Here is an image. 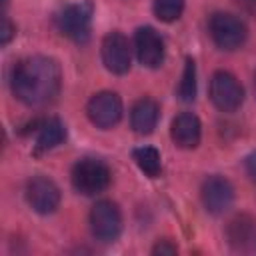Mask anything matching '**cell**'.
<instances>
[{
    "mask_svg": "<svg viewBox=\"0 0 256 256\" xmlns=\"http://www.w3.org/2000/svg\"><path fill=\"white\" fill-rule=\"evenodd\" d=\"M60 86L62 70L60 64L50 56H28L14 66L12 92L26 106L40 108L54 102Z\"/></svg>",
    "mask_w": 256,
    "mask_h": 256,
    "instance_id": "cell-1",
    "label": "cell"
},
{
    "mask_svg": "<svg viewBox=\"0 0 256 256\" xmlns=\"http://www.w3.org/2000/svg\"><path fill=\"white\" fill-rule=\"evenodd\" d=\"M70 180L78 194L96 196L108 188V184L112 180V172L104 160L86 156V158H80L72 166Z\"/></svg>",
    "mask_w": 256,
    "mask_h": 256,
    "instance_id": "cell-2",
    "label": "cell"
},
{
    "mask_svg": "<svg viewBox=\"0 0 256 256\" xmlns=\"http://www.w3.org/2000/svg\"><path fill=\"white\" fill-rule=\"evenodd\" d=\"M92 12H94V8H92L90 0H84L80 4H70L56 14V18H54L56 28L60 30V34L74 40L76 44H86L90 38Z\"/></svg>",
    "mask_w": 256,
    "mask_h": 256,
    "instance_id": "cell-3",
    "label": "cell"
},
{
    "mask_svg": "<svg viewBox=\"0 0 256 256\" xmlns=\"http://www.w3.org/2000/svg\"><path fill=\"white\" fill-rule=\"evenodd\" d=\"M208 32H210V38L214 40V44L220 50H228V52L238 50L246 42V36H248L246 24L230 12L212 14L208 20Z\"/></svg>",
    "mask_w": 256,
    "mask_h": 256,
    "instance_id": "cell-4",
    "label": "cell"
},
{
    "mask_svg": "<svg viewBox=\"0 0 256 256\" xmlns=\"http://www.w3.org/2000/svg\"><path fill=\"white\" fill-rule=\"evenodd\" d=\"M90 230L92 236L104 244L118 240L122 232V212L116 202L100 200L90 210Z\"/></svg>",
    "mask_w": 256,
    "mask_h": 256,
    "instance_id": "cell-5",
    "label": "cell"
},
{
    "mask_svg": "<svg viewBox=\"0 0 256 256\" xmlns=\"http://www.w3.org/2000/svg\"><path fill=\"white\" fill-rule=\"evenodd\" d=\"M210 100L220 112H236L244 102V88L234 74L218 70L210 78Z\"/></svg>",
    "mask_w": 256,
    "mask_h": 256,
    "instance_id": "cell-6",
    "label": "cell"
},
{
    "mask_svg": "<svg viewBox=\"0 0 256 256\" xmlns=\"http://www.w3.org/2000/svg\"><path fill=\"white\" fill-rule=\"evenodd\" d=\"M122 112H124L122 98L116 92H110V90H102V92L94 94L86 104L88 120L96 128H102V130H108V128L116 126L122 118Z\"/></svg>",
    "mask_w": 256,
    "mask_h": 256,
    "instance_id": "cell-7",
    "label": "cell"
},
{
    "mask_svg": "<svg viewBox=\"0 0 256 256\" xmlns=\"http://www.w3.org/2000/svg\"><path fill=\"white\" fill-rule=\"evenodd\" d=\"M26 202L38 214H52L60 204V188L48 176H32L26 184Z\"/></svg>",
    "mask_w": 256,
    "mask_h": 256,
    "instance_id": "cell-8",
    "label": "cell"
},
{
    "mask_svg": "<svg viewBox=\"0 0 256 256\" xmlns=\"http://www.w3.org/2000/svg\"><path fill=\"white\" fill-rule=\"evenodd\" d=\"M100 52H102V62L106 70H110L112 74H126L130 70V62H132L130 44L122 32L118 30L108 32L102 40Z\"/></svg>",
    "mask_w": 256,
    "mask_h": 256,
    "instance_id": "cell-9",
    "label": "cell"
},
{
    "mask_svg": "<svg viewBox=\"0 0 256 256\" xmlns=\"http://www.w3.org/2000/svg\"><path fill=\"white\" fill-rule=\"evenodd\" d=\"M200 196H202L204 208L210 214L218 216V214H224L232 206V202H234V188H232L228 178H224L220 174H214V176H208L202 182Z\"/></svg>",
    "mask_w": 256,
    "mask_h": 256,
    "instance_id": "cell-10",
    "label": "cell"
},
{
    "mask_svg": "<svg viewBox=\"0 0 256 256\" xmlns=\"http://www.w3.org/2000/svg\"><path fill=\"white\" fill-rule=\"evenodd\" d=\"M134 50L138 62L146 68H158L164 62V40L150 26H142L134 32Z\"/></svg>",
    "mask_w": 256,
    "mask_h": 256,
    "instance_id": "cell-11",
    "label": "cell"
},
{
    "mask_svg": "<svg viewBox=\"0 0 256 256\" xmlns=\"http://www.w3.org/2000/svg\"><path fill=\"white\" fill-rule=\"evenodd\" d=\"M170 136H172V142L178 148H184V150L196 148L200 144V136H202V124H200L198 116L192 114V112L178 114L172 120Z\"/></svg>",
    "mask_w": 256,
    "mask_h": 256,
    "instance_id": "cell-12",
    "label": "cell"
},
{
    "mask_svg": "<svg viewBox=\"0 0 256 256\" xmlns=\"http://www.w3.org/2000/svg\"><path fill=\"white\" fill-rule=\"evenodd\" d=\"M160 118V106L152 98H140L130 110V126L136 134L154 132Z\"/></svg>",
    "mask_w": 256,
    "mask_h": 256,
    "instance_id": "cell-13",
    "label": "cell"
},
{
    "mask_svg": "<svg viewBox=\"0 0 256 256\" xmlns=\"http://www.w3.org/2000/svg\"><path fill=\"white\" fill-rule=\"evenodd\" d=\"M228 242L236 250H248L256 244V220L248 214H240L228 224Z\"/></svg>",
    "mask_w": 256,
    "mask_h": 256,
    "instance_id": "cell-14",
    "label": "cell"
},
{
    "mask_svg": "<svg viewBox=\"0 0 256 256\" xmlns=\"http://www.w3.org/2000/svg\"><path fill=\"white\" fill-rule=\"evenodd\" d=\"M66 140V126L60 118H48L40 124L36 138V152H46L60 146Z\"/></svg>",
    "mask_w": 256,
    "mask_h": 256,
    "instance_id": "cell-15",
    "label": "cell"
},
{
    "mask_svg": "<svg viewBox=\"0 0 256 256\" xmlns=\"http://www.w3.org/2000/svg\"><path fill=\"white\" fill-rule=\"evenodd\" d=\"M132 158L136 162V166L150 178H156L160 176L162 172V158H160V152L152 146H140V148H134L132 152Z\"/></svg>",
    "mask_w": 256,
    "mask_h": 256,
    "instance_id": "cell-16",
    "label": "cell"
},
{
    "mask_svg": "<svg viewBox=\"0 0 256 256\" xmlns=\"http://www.w3.org/2000/svg\"><path fill=\"white\" fill-rule=\"evenodd\" d=\"M178 98L182 102H192L196 98V64L192 58H186L182 80L178 84Z\"/></svg>",
    "mask_w": 256,
    "mask_h": 256,
    "instance_id": "cell-17",
    "label": "cell"
},
{
    "mask_svg": "<svg viewBox=\"0 0 256 256\" xmlns=\"http://www.w3.org/2000/svg\"><path fill=\"white\" fill-rule=\"evenodd\" d=\"M154 14L162 22H174L184 10V0H154Z\"/></svg>",
    "mask_w": 256,
    "mask_h": 256,
    "instance_id": "cell-18",
    "label": "cell"
},
{
    "mask_svg": "<svg viewBox=\"0 0 256 256\" xmlns=\"http://www.w3.org/2000/svg\"><path fill=\"white\" fill-rule=\"evenodd\" d=\"M178 252V248H176V244H172L170 240H158L156 244H154V248H152V254H160V256H172V254H176Z\"/></svg>",
    "mask_w": 256,
    "mask_h": 256,
    "instance_id": "cell-19",
    "label": "cell"
},
{
    "mask_svg": "<svg viewBox=\"0 0 256 256\" xmlns=\"http://www.w3.org/2000/svg\"><path fill=\"white\" fill-rule=\"evenodd\" d=\"M14 32H16V28H14V24L10 22V18L4 14L2 16V30H0V42L6 46L10 40H12V36H14Z\"/></svg>",
    "mask_w": 256,
    "mask_h": 256,
    "instance_id": "cell-20",
    "label": "cell"
},
{
    "mask_svg": "<svg viewBox=\"0 0 256 256\" xmlns=\"http://www.w3.org/2000/svg\"><path fill=\"white\" fill-rule=\"evenodd\" d=\"M244 168H246V172H248L250 180L256 184V150H254V152H250V154L246 156V160H244Z\"/></svg>",
    "mask_w": 256,
    "mask_h": 256,
    "instance_id": "cell-21",
    "label": "cell"
}]
</instances>
